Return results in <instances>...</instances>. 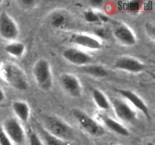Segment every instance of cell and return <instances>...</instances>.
Wrapping results in <instances>:
<instances>
[{
  "instance_id": "cell-1",
  "label": "cell",
  "mask_w": 155,
  "mask_h": 145,
  "mask_svg": "<svg viewBox=\"0 0 155 145\" xmlns=\"http://www.w3.org/2000/svg\"><path fill=\"white\" fill-rule=\"evenodd\" d=\"M0 77L8 85L17 90L26 91L29 87V81L24 71L12 62L0 63Z\"/></svg>"
},
{
  "instance_id": "cell-2",
  "label": "cell",
  "mask_w": 155,
  "mask_h": 145,
  "mask_svg": "<svg viewBox=\"0 0 155 145\" xmlns=\"http://www.w3.org/2000/svg\"><path fill=\"white\" fill-rule=\"evenodd\" d=\"M32 72L36 83L40 89L47 91L52 87V70L47 59L40 58L36 60L33 66Z\"/></svg>"
},
{
  "instance_id": "cell-3",
  "label": "cell",
  "mask_w": 155,
  "mask_h": 145,
  "mask_svg": "<svg viewBox=\"0 0 155 145\" xmlns=\"http://www.w3.org/2000/svg\"><path fill=\"white\" fill-rule=\"evenodd\" d=\"M43 128L50 134L68 141L74 134L72 126L58 116L51 115L45 118Z\"/></svg>"
},
{
  "instance_id": "cell-4",
  "label": "cell",
  "mask_w": 155,
  "mask_h": 145,
  "mask_svg": "<svg viewBox=\"0 0 155 145\" xmlns=\"http://www.w3.org/2000/svg\"><path fill=\"white\" fill-rule=\"evenodd\" d=\"M73 116L78 122L79 125L87 134L93 137H100L104 134V128L97 120L94 119L85 112L74 109Z\"/></svg>"
},
{
  "instance_id": "cell-5",
  "label": "cell",
  "mask_w": 155,
  "mask_h": 145,
  "mask_svg": "<svg viewBox=\"0 0 155 145\" xmlns=\"http://www.w3.org/2000/svg\"><path fill=\"white\" fill-rule=\"evenodd\" d=\"M3 130L11 141L16 144H24L26 140V134L21 122L15 117H9L4 121Z\"/></svg>"
},
{
  "instance_id": "cell-6",
  "label": "cell",
  "mask_w": 155,
  "mask_h": 145,
  "mask_svg": "<svg viewBox=\"0 0 155 145\" xmlns=\"http://www.w3.org/2000/svg\"><path fill=\"white\" fill-rule=\"evenodd\" d=\"M19 35L18 24L5 11L0 13V37L9 42H13Z\"/></svg>"
},
{
  "instance_id": "cell-7",
  "label": "cell",
  "mask_w": 155,
  "mask_h": 145,
  "mask_svg": "<svg viewBox=\"0 0 155 145\" xmlns=\"http://www.w3.org/2000/svg\"><path fill=\"white\" fill-rule=\"evenodd\" d=\"M110 106L120 120L125 122H133L136 119L137 113L136 110L127 101L120 98H114Z\"/></svg>"
},
{
  "instance_id": "cell-8",
  "label": "cell",
  "mask_w": 155,
  "mask_h": 145,
  "mask_svg": "<svg viewBox=\"0 0 155 145\" xmlns=\"http://www.w3.org/2000/svg\"><path fill=\"white\" fill-rule=\"evenodd\" d=\"M62 89L73 98H80L83 94V86L79 79L70 72L62 73L60 76Z\"/></svg>"
},
{
  "instance_id": "cell-9",
  "label": "cell",
  "mask_w": 155,
  "mask_h": 145,
  "mask_svg": "<svg viewBox=\"0 0 155 145\" xmlns=\"http://www.w3.org/2000/svg\"><path fill=\"white\" fill-rule=\"evenodd\" d=\"M114 66L116 69L132 73H139L145 69L141 60L131 56H120L115 60Z\"/></svg>"
},
{
  "instance_id": "cell-10",
  "label": "cell",
  "mask_w": 155,
  "mask_h": 145,
  "mask_svg": "<svg viewBox=\"0 0 155 145\" xmlns=\"http://www.w3.org/2000/svg\"><path fill=\"white\" fill-rule=\"evenodd\" d=\"M113 35L117 42L126 46H133L137 42L134 32L125 24L119 23L117 24L114 27Z\"/></svg>"
},
{
  "instance_id": "cell-11",
  "label": "cell",
  "mask_w": 155,
  "mask_h": 145,
  "mask_svg": "<svg viewBox=\"0 0 155 145\" xmlns=\"http://www.w3.org/2000/svg\"><path fill=\"white\" fill-rule=\"evenodd\" d=\"M63 57L69 63L80 66L90 64L92 62V56L77 48H68L63 51Z\"/></svg>"
},
{
  "instance_id": "cell-12",
  "label": "cell",
  "mask_w": 155,
  "mask_h": 145,
  "mask_svg": "<svg viewBox=\"0 0 155 145\" xmlns=\"http://www.w3.org/2000/svg\"><path fill=\"white\" fill-rule=\"evenodd\" d=\"M70 41L78 46L90 50H98L102 47L100 39L86 33H74L70 37Z\"/></svg>"
},
{
  "instance_id": "cell-13",
  "label": "cell",
  "mask_w": 155,
  "mask_h": 145,
  "mask_svg": "<svg viewBox=\"0 0 155 145\" xmlns=\"http://www.w3.org/2000/svg\"><path fill=\"white\" fill-rule=\"evenodd\" d=\"M118 92L124 98H126L130 104H133L136 109L140 110L147 119H151V115H150V111L148 106L137 94L135 93L133 91L128 90V89H120L118 90Z\"/></svg>"
},
{
  "instance_id": "cell-14",
  "label": "cell",
  "mask_w": 155,
  "mask_h": 145,
  "mask_svg": "<svg viewBox=\"0 0 155 145\" xmlns=\"http://www.w3.org/2000/svg\"><path fill=\"white\" fill-rule=\"evenodd\" d=\"M71 20L68 11L65 10H55L51 11L48 16L49 24L54 28H63L68 25Z\"/></svg>"
},
{
  "instance_id": "cell-15",
  "label": "cell",
  "mask_w": 155,
  "mask_h": 145,
  "mask_svg": "<svg viewBox=\"0 0 155 145\" xmlns=\"http://www.w3.org/2000/svg\"><path fill=\"white\" fill-rule=\"evenodd\" d=\"M100 120L104 123V125L110 131H114L116 134L121 136H129L130 134L129 130L123 125L120 122H117L113 118L104 114H100Z\"/></svg>"
},
{
  "instance_id": "cell-16",
  "label": "cell",
  "mask_w": 155,
  "mask_h": 145,
  "mask_svg": "<svg viewBox=\"0 0 155 145\" xmlns=\"http://www.w3.org/2000/svg\"><path fill=\"white\" fill-rule=\"evenodd\" d=\"M12 110L17 119L22 122H27L30 118V106L24 101H15L12 104Z\"/></svg>"
},
{
  "instance_id": "cell-17",
  "label": "cell",
  "mask_w": 155,
  "mask_h": 145,
  "mask_svg": "<svg viewBox=\"0 0 155 145\" xmlns=\"http://www.w3.org/2000/svg\"><path fill=\"white\" fill-rule=\"evenodd\" d=\"M80 70L87 75L92 76L98 78H103L108 75V72L104 66L100 64H88L86 66H80Z\"/></svg>"
},
{
  "instance_id": "cell-18",
  "label": "cell",
  "mask_w": 155,
  "mask_h": 145,
  "mask_svg": "<svg viewBox=\"0 0 155 145\" xmlns=\"http://www.w3.org/2000/svg\"><path fill=\"white\" fill-rule=\"evenodd\" d=\"M92 96L94 102L97 107L101 110H108L110 108V102L106 95L98 89H93L92 91Z\"/></svg>"
},
{
  "instance_id": "cell-19",
  "label": "cell",
  "mask_w": 155,
  "mask_h": 145,
  "mask_svg": "<svg viewBox=\"0 0 155 145\" xmlns=\"http://www.w3.org/2000/svg\"><path fill=\"white\" fill-rule=\"evenodd\" d=\"M39 136L40 137L41 140L46 145H69V143L68 141L61 140L53 134H50L43 127L39 128Z\"/></svg>"
},
{
  "instance_id": "cell-20",
  "label": "cell",
  "mask_w": 155,
  "mask_h": 145,
  "mask_svg": "<svg viewBox=\"0 0 155 145\" xmlns=\"http://www.w3.org/2000/svg\"><path fill=\"white\" fill-rule=\"evenodd\" d=\"M25 45L21 42H11L5 46V51L9 55L15 57H20L25 52Z\"/></svg>"
},
{
  "instance_id": "cell-21",
  "label": "cell",
  "mask_w": 155,
  "mask_h": 145,
  "mask_svg": "<svg viewBox=\"0 0 155 145\" xmlns=\"http://www.w3.org/2000/svg\"><path fill=\"white\" fill-rule=\"evenodd\" d=\"M83 18L85 21L88 23H98L100 22L99 18L98 16V12L95 11L92 9H89L84 11L83 14Z\"/></svg>"
},
{
  "instance_id": "cell-22",
  "label": "cell",
  "mask_w": 155,
  "mask_h": 145,
  "mask_svg": "<svg viewBox=\"0 0 155 145\" xmlns=\"http://www.w3.org/2000/svg\"><path fill=\"white\" fill-rule=\"evenodd\" d=\"M94 33H95V37L98 38L100 40L103 39H106L108 36V32L104 27H99L94 29Z\"/></svg>"
},
{
  "instance_id": "cell-23",
  "label": "cell",
  "mask_w": 155,
  "mask_h": 145,
  "mask_svg": "<svg viewBox=\"0 0 155 145\" xmlns=\"http://www.w3.org/2000/svg\"><path fill=\"white\" fill-rule=\"evenodd\" d=\"M0 145H14L0 125Z\"/></svg>"
},
{
  "instance_id": "cell-24",
  "label": "cell",
  "mask_w": 155,
  "mask_h": 145,
  "mask_svg": "<svg viewBox=\"0 0 155 145\" xmlns=\"http://www.w3.org/2000/svg\"><path fill=\"white\" fill-rule=\"evenodd\" d=\"M145 31H146L147 35L148 37L151 38L152 40H154L155 39V25L154 22H148L145 25Z\"/></svg>"
},
{
  "instance_id": "cell-25",
  "label": "cell",
  "mask_w": 155,
  "mask_h": 145,
  "mask_svg": "<svg viewBox=\"0 0 155 145\" xmlns=\"http://www.w3.org/2000/svg\"><path fill=\"white\" fill-rule=\"evenodd\" d=\"M29 141H30V145H43L39 134L35 132H30L29 136Z\"/></svg>"
},
{
  "instance_id": "cell-26",
  "label": "cell",
  "mask_w": 155,
  "mask_h": 145,
  "mask_svg": "<svg viewBox=\"0 0 155 145\" xmlns=\"http://www.w3.org/2000/svg\"><path fill=\"white\" fill-rule=\"evenodd\" d=\"M19 3L22 5L24 7H31L36 4V2L32 1V0H22V1H20Z\"/></svg>"
},
{
  "instance_id": "cell-27",
  "label": "cell",
  "mask_w": 155,
  "mask_h": 145,
  "mask_svg": "<svg viewBox=\"0 0 155 145\" xmlns=\"http://www.w3.org/2000/svg\"><path fill=\"white\" fill-rule=\"evenodd\" d=\"M98 18H99L100 22H102V23L108 22L109 18L107 16V15L101 13V12H98Z\"/></svg>"
},
{
  "instance_id": "cell-28",
  "label": "cell",
  "mask_w": 155,
  "mask_h": 145,
  "mask_svg": "<svg viewBox=\"0 0 155 145\" xmlns=\"http://www.w3.org/2000/svg\"><path fill=\"white\" fill-rule=\"evenodd\" d=\"M91 4L93 6H101V5L103 4V1H101V0H92V1L90 2Z\"/></svg>"
},
{
  "instance_id": "cell-29",
  "label": "cell",
  "mask_w": 155,
  "mask_h": 145,
  "mask_svg": "<svg viewBox=\"0 0 155 145\" xmlns=\"http://www.w3.org/2000/svg\"><path fill=\"white\" fill-rule=\"evenodd\" d=\"M5 94L3 89L0 88V104L2 103L5 101Z\"/></svg>"
},
{
  "instance_id": "cell-30",
  "label": "cell",
  "mask_w": 155,
  "mask_h": 145,
  "mask_svg": "<svg viewBox=\"0 0 155 145\" xmlns=\"http://www.w3.org/2000/svg\"><path fill=\"white\" fill-rule=\"evenodd\" d=\"M146 145H154V143H153V142L150 141V142H148V143H147Z\"/></svg>"
},
{
  "instance_id": "cell-31",
  "label": "cell",
  "mask_w": 155,
  "mask_h": 145,
  "mask_svg": "<svg viewBox=\"0 0 155 145\" xmlns=\"http://www.w3.org/2000/svg\"><path fill=\"white\" fill-rule=\"evenodd\" d=\"M2 3V1H1V0H0V5H1Z\"/></svg>"
}]
</instances>
